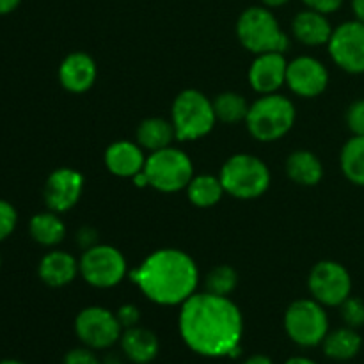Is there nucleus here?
Returning <instances> with one entry per match:
<instances>
[{"label": "nucleus", "instance_id": "f257e3e1", "mask_svg": "<svg viewBox=\"0 0 364 364\" xmlns=\"http://www.w3.org/2000/svg\"><path fill=\"white\" fill-rule=\"evenodd\" d=\"M180 334L192 352L205 358H233L240 352L244 318L228 297L194 294L181 304Z\"/></svg>", "mask_w": 364, "mask_h": 364}, {"label": "nucleus", "instance_id": "f03ea898", "mask_svg": "<svg viewBox=\"0 0 364 364\" xmlns=\"http://www.w3.org/2000/svg\"><path fill=\"white\" fill-rule=\"evenodd\" d=\"M132 281L149 301L162 306L183 304L198 287L194 259L178 249H160L130 272Z\"/></svg>", "mask_w": 364, "mask_h": 364}, {"label": "nucleus", "instance_id": "7ed1b4c3", "mask_svg": "<svg viewBox=\"0 0 364 364\" xmlns=\"http://www.w3.org/2000/svg\"><path fill=\"white\" fill-rule=\"evenodd\" d=\"M194 178L192 162L176 148L153 151L146 159L144 169L134 178L137 187H153L160 192H178L187 187Z\"/></svg>", "mask_w": 364, "mask_h": 364}, {"label": "nucleus", "instance_id": "20e7f679", "mask_svg": "<svg viewBox=\"0 0 364 364\" xmlns=\"http://www.w3.org/2000/svg\"><path fill=\"white\" fill-rule=\"evenodd\" d=\"M249 134L262 142H272L290 132L295 123V107L287 96L272 92L256 100L249 107L247 117Z\"/></svg>", "mask_w": 364, "mask_h": 364}, {"label": "nucleus", "instance_id": "39448f33", "mask_svg": "<svg viewBox=\"0 0 364 364\" xmlns=\"http://www.w3.org/2000/svg\"><path fill=\"white\" fill-rule=\"evenodd\" d=\"M237 36L242 45L252 53H284L290 46V39L279 28L276 16L269 7H249L240 14L237 23Z\"/></svg>", "mask_w": 364, "mask_h": 364}, {"label": "nucleus", "instance_id": "423d86ee", "mask_svg": "<svg viewBox=\"0 0 364 364\" xmlns=\"http://www.w3.org/2000/svg\"><path fill=\"white\" fill-rule=\"evenodd\" d=\"M220 181L228 194L238 199H255L267 192L270 185V171L252 155H235L220 171Z\"/></svg>", "mask_w": 364, "mask_h": 364}, {"label": "nucleus", "instance_id": "0eeeda50", "mask_svg": "<svg viewBox=\"0 0 364 364\" xmlns=\"http://www.w3.org/2000/svg\"><path fill=\"white\" fill-rule=\"evenodd\" d=\"M213 103L203 92L187 89L173 103V127L178 141H194L210 134L215 124Z\"/></svg>", "mask_w": 364, "mask_h": 364}, {"label": "nucleus", "instance_id": "6e6552de", "mask_svg": "<svg viewBox=\"0 0 364 364\" xmlns=\"http://www.w3.org/2000/svg\"><path fill=\"white\" fill-rule=\"evenodd\" d=\"M284 329L288 338L301 347L322 345L329 333V318L318 301L301 299L288 306L284 313Z\"/></svg>", "mask_w": 364, "mask_h": 364}, {"label": "nucleus", "instance_id": "1a4fd4ad", "mask_svg": "<svg viewBox=\"0 0 364 364\" xmlns=\"http://www.w3.org/2000/svg\"><path fill=\"white\" fill-rule=\"evenodd\" d=\"M75 333L85 347L92 350H105L117 343L123 334L116 313L100 306L82 309L75 318Z\"/></svg>", "mask_w": 364, "mask_h": 364}, {"label": "nucleus", "instance_id": "9d476101", "mask_svg": "<svg viewBox=\"0 0 364 364\" xmlns=\"http://www.w3.org/2000/svg\"><path fill=\"white\" fill-rule=\"evenodd\" d=\"M80 274L91 287L112 288L127 276V259L110 245L85 249L80 259Z\"/></svg>", "mask_w": 364, "mask_h": 364}, {"label": "nucleus", "instance_id": "9b49d317", "mask_svg": "<svg viewBox=\"0 0 364 364\" xmlns=\"http://www.w3.org/2000/svg\"><path fill=\"white\" fill-rule=\"evenodd\" d=\"M309 291L322 306H341L352 295V277L338 262H320L309 274Z\"/></svg>", "mask_w": 364, "mask_h": 364}, {"label": "nucleus", "instance_id": "f8f14e48", "mask_svg": "<svg viewBox=\"0 0 364 364\" xmlns=\"http://www.w3.org/2000/svg\"><path fill=\"white\" fill-rule=\"evenodd\" d=\"M327 46L341 70L352 75L364 73V23L361 21H345L334 28Z\"/></svg>", "mask_w": 364, "mask_h": 364}, {"label": "nucleus", "instance_id": "ddd939ff", "mask_svg": "<svg viewBox=\"0 0 364 364\" xmlns=\"http://www.w3.org/2000/svg\"><path fill=\"white\" fill-rule=\"evenodd\" d=\"M82 191H84V176L70 167H60L46 178L43 199L48 210L63 213L77 205Z\"/></svg>", "mask_w": 364, "mask_h": 364}, {"label": "nucleus", "instance_id": "4468645a", "mask_svg": "<svg viewBox=\"0 0 364 364\" xmlns=\"http://www.w3.org/2000/svg\"><path fill=\"white\" fill-rule=\"evenodd\" d=\"M287 84L295 95L302 98H313L326 91L329 84V73L320 60L313 57H299L288 64Z\"/></svg>", "mask_w": 364, "mask_h": 364}, {"label": "nucleus", "instance_id": "2eb2a0df", "mask_svg": "<svg viewBox=\"0 0 364 364\" xmlns=\"http://www.w3.org/2000/svg\"><path fill=\"white\" fill-rule=\"evenodd\" d=\"M288 63L281 52L259 53L249 68V84L262 95H272L287 82Z\"/></svg>", "mask_w": 364, "mask_h": 364}, {"label": "nucleus", "instance_id": "dca6fc26", "mask_svg": "<svg viewBox=\"0 0 364 364\" xmlns=\"http://www.w3.org/2000/svg\"><path fill=\"white\" fill-rule=\"evenodd\" d=\"M59 80L70 92H85L96 80V63L84 52H73L59 66Z\"/></svg>", "mask_w": 364, "mask_h": 364}, {"label": "nucleus", "instance_id": "f3484780", "mask_svg": "<svg viewBox=\"0 0 364 364\" xmlns=\"http://www.w3.org/2000/svg\"><path fill=\"white\" fill-rule=\"evenodd\" d=\"M119 343L124 358L134 364H149L151 361H155L160 350L156 334L141 326L123 329Z\"/></svg>", "mask_w": 364, "mask_h": 364}, {"label": "nucleus", "instance_id": "a211bd4d", "mask_svg": "<svg viewBox=\"0 0 364 364\" xmlns=\"http://www.w3.org/2000/svg\"><path fill=\"white\" fill-rule=\"evenodd\" d=\"M80 265L71 255L64 251H50L41 258L38 265V276L46 287L60 288L75 279Z\"/></svg>", "mask_w": 364, "mask_h": 364}, {"label": "nucleus", "instance_id": "6ab92c4d", "mask_svg": "<svg viewBox=\"0 0 364 364\" xmlns=\"http://www.w3.org/2000/svg\"><path fill=\"white\" fill-rule=\"evenodd\" d=\"M146 159L141 148L134 142L117 141L105 151V166L112 174L121 178H135L144 169Z\"/></svg>", "mask_w": 364, "mask_h": 364}, {"label": "nucleus", "instance_id": "aec40b11", "mask_svg": "<svg viewBox=\"0 0 364 364\" xmlns=\"http://www.w3.org/2000/svg\"><path fill=\"white\" fill-rule=\"evenodd\" d=\"M291 28H294L295 38L308 46L327 45L334 31L331 27L329 20H327V14L313 9H306L299 13L294 18Z\"/></svg>", "mask_w": 364, "mask_h": 364}, {"label": "nucleus", "instance_id": "412c9836", "mask_svg": "<svg viewBox=\"0 0 364 364\" xmlns=\"http://www.w3.org/2000/svg\"><path fill=\"white\" fill-rule=\"evenodd\" d=\"M322 348L323 354L333 361H350L361 352L363 338L358 329L345 326L329 331L326 340L322 341Z\"/></svg>", "mask_w": 364, "mask_h": 364}, {"label": "nucleus", "instance_id": "4be33fe9", "mask_svg": "<svg viewBox=\"0 0 364 364\" xmlns=\"http://www.w3.org/2000/svg\"><path fill=\"white\" fill-rule=\"evenodd\" d=\"M287 173L291 181L304 187L320 183L323 176V167L318 156L306 149L294 151L287 160Z\"/></svg>", "mask_w": 364, "mask_h": 364}, {"label": "nucleus", "instance_id": "5701e85b", "mask_svg": "<svg viewBox=\"0 0 364 364\" xmlns=\"http://www.w3.org/2000/svg\"><path fill=\"white\" fill-rule=\"evenodd\" d=\"M28 233L32 240L45 247H53L60 244L66 235V226L55 212H39L28 220Z\"/></svg>", "mask_w": 364, "mask_h": 364}, {"label": "nucleus", "instance_id": "b1692460", "mask_svg": "<svg viewBox=\"0 0 364 364\" xmlns=\"http://www.w3.org/2000/svg\"><path fill=\"white\" fill-rule=\"evenodd\" d=\"M174 139H176V132H174L173 121H166L162 117H149L139 124V144L151 153L169 148Z\"/></svg>", "mask_w": 364, "mask_h": 364}, {"label": "nucleus", "instance_id": "393cba45", "mask_svg": "<svg viewBox=\"0 0 364 364\" xmlns=\"http://www.w3.org/2000/svg\"><path fill=\"white\" fill-rule=\"evenodd\" d=\"M341 171L350 183L364 187V135H352L340 155Z\"/></svg>", "mask_w": 364, "mask_h": 364}, {"label": "nucleus", "instance_id": "a878e982", "mask_svg": "<svg viewBox=\"0 0 364 364\" xmlns=\"http://www.w3.org/2000/svg\"><path fill=\"white\" fill-rule=\"evenodd\" d=\"M224 187L220 178L210 176V174H199L191 180L187 185L188 199L194 206L199 208H208V206L217 205L224 194Z\"/></svg>", "mask_w": 364, "mask_h": 364}, {"label": "nucleus", "instance_id": "bb28decb", "mask_svg": "<svg viewBox=\"0 0 364 364\" xmlns=\"http://www.w3.org/2000/svg\"><path fill=\"white\" fill-rule=\"evenodd\" d=\"M249 107L251 105H247L244 96L237 95V92H220V95L213 100V112H215V117L228 124L245 121Z\"/></svg>", "mask_w": 364, "mask_h": 364}, {"label": "nucleus", "instance_id": "cd10ccee", "mask_svg": "<svg viewBox=\"0 0 364 364\" xmlns=\"http://www.w3.org/2000/svg\"><path fill=\"white\" fill-rule=\"evenodd\" d=\"M238 274L233 267L219 265L206 276V291L220 297H228L237 288Z\"/></svg>", "mask_w": 364, "mask_h": 364}, {"label": "nucleus", "instance_id": "c85d7f7f", "mask_svg": "<svg viewBox=\"0 0 364 364\" xmlns=\"http://www.w3.org/2000/svg\"><path fill=\"white\" fill-rule=\"evenodd\" d=\"M341 308V318H343L345 326L352 327V329H361L364 326V301L359 297H348Z\"/></svg>", "mask_w": 364, "mask_h": 364}, {"label": "nucleus", "instance_id": "c756f323", "mask_svg": "<svg viewBox=\"0 0 364 364\" xmlns=\"http://www.w3.org/2000/svg\"><path fill=\"white\" fill-rule=\"evenodd\" d=\"M18 212L9 201L0 199V244L11 237L16 230Z\"/></svg>", "mask_w": 364, "mask_h": 364}, {"label": "nucleus", "instance_id": "7c9ffc66", "mask_svg": "<svg viewBox=\"0 0 364 364\" xmlns=\"http://www.w3.org/2000/svg\"><path fill=\"white\" fill-rule=\"evenodd\" d=\"M347 124L354 135H364V98L355 100L347 110Z\"/></svg>", "mask_w": 364, "mask_h": 364}, {"label": "nucleus", "instance_id": "2f4dec72", "mask_svg": "<svg viewBox=\"0 0 364 364\" xmlns=\"http://www.w3.org/2000/svg\"><path fill=\"white\" fill-rule=\"evenodd\" d=\"M63 364H103L95 354V350L89 347H78L68 352L64 355Z\"/></svg>", "mask_w": 364, "mask_h": 364}, {"label": "nucleus", "instance_id": "473e14b6", "mask_svg": "<svg viewBox=\"0 0 364 364\" xmlns=\"http://www.w3.org/2000/svg\"><path fill=\"white\" fill-rule=\"evenodd\" d=\"M116 316H117V320H119V323L123 329H130V327L139 326V320H141V311H139L137 306L124 304L117 309Z\"/></svg>", "mask_w": 364, "mask_h": 364}, {"label": "nucleus", "instance_id": "72a5a7b5", "mask_svg": "<svg viewBox=\"0 0 364 364\" xmlns=\"http://www.w3.org/2000/svg\"><path fill=\"white\" fill-rule=\"evenodd\" d=\"M302 2L308 6V9L318 11V13L323 14H331L340 9L343 0H302Z\"/></svg>", "mask_w": 364, "mask_h": 364}, {"label": "nucleus", "instance_id": "f704fd0d", "mask_svg": "<svg viewBox=\"0 0 364 364\" xmlns=\"http://www.w3.org/2000/svg\"><path fill=\"white\" fill-rule=\"evenodd\" d=\"M77 238H78V244H80L82 247H85V249H91V247H95V245H96L95 244L96 233L91 230V228H84V230L78 231Z\"/></svg>", "mask_w": 364, "mask_h": 364}, {"label": "nucleus", "instance_id": "c9c22d12", "mask_svg": "<svg viewBox=\"0 0 364 364\" xmlns=\"http://www.w3.org/2000/svg\"><path fill=\"white\" fill-rule=\"evenodd\" d=\"M21 0H0V16H7L20 7Z\"/></svg>", "mask_w": 364, "mask_h": 364}, {"label": "nucleus", "instance_id": "e433bc0d", "mask_svg": "<svg viewBox=\"0 0 364 364\" xmlns=\"http://www.w3.org/2000/svg\"><path fill=\"white\" fill-rule=\"evenodd\" d=\"M352 11H354L355 20L364 23V0H352Z\"/></svg>", "mask_w": 364, "mask_h": 364}, {"label": "nucleus", "instance_id": "4c0bfd02", "mask_svg": "<svg viewBox=\"0 0 364 364\" xmlns=\"http://www.w3.org/2000/svg\"><path fill=\"white\" fill-rule=\"evenodd\" d=\"M242 364H274L272 359L269 358V355H263V354H255L251 355V358L245 359Z\"/></svg>", "mask_w": 364, "mask_h": 364}, {"label": "nucleus", "instance_id": "58836bf2", "mask_svg": "<svg viewBox=\"0 0 364 364\" xmlns=\"http://www.w3.org/2000/svg\"><path fill=\"white\" fill-rule=\"evenodd\" d=\"M263 2V6L265 7H281V6H284V4H288L290 2V0H262Z\"/></svg>", "mask_w": 364, "mask_h": 364}, {"label": "nucleus", "instance_id": "ea45409f", "mask_svg": "<svg viewBox=\"0 0 364 364\" xmlns=\"http://www.w3.org/2000/svg\"><path fill=\"white\" fill-rule=\"evenodd\" d=\"M284 364H316V363L308 358H290Z\"/></svg>", "mask_w": 364, "mask_h": 364}, {"label": "nucleus", "instance_id": "a19ab883", "mask_svg": "<svg viewBox=\"0 0 364 364\" xmlns=\"http://www.w3.org/2000/svg\"><path fill=\"white\" fill-rule=\"evenodd\" d=\"M102 363L103 364H123V361H121L119 355H116V354H114V355H107V358L103 359Z\"/></svg>", "mask_w": 364, "mask_h": 364}, {"label": "nucleus", "instance_id": "79ce46f5", "mask_svg": "<svg viewBox=\"0 0 364 364\" xmlns=\"http://www.w3.org/2000/svg\"><path fill=\"white\" fill-rule=\"evenodd\" d=\"M0 364H27V363L20 361V359H2Z\"/></svg>", "mask_w": 364, "mask_h": 364}, {"label": "nucleus", "instance_id": "37998d69", "mask_svg": "<svg viewBox=\"0 0 364 364\" xmlns=\"http://www.w3.org/2000/svg\"><path fill=\"white\" fill-rule=\"evenodd\" d=\"M0 269H2V255H0Z\"/></svg>", "mask_w": 364, "mask_h": 364}]
</instances>
